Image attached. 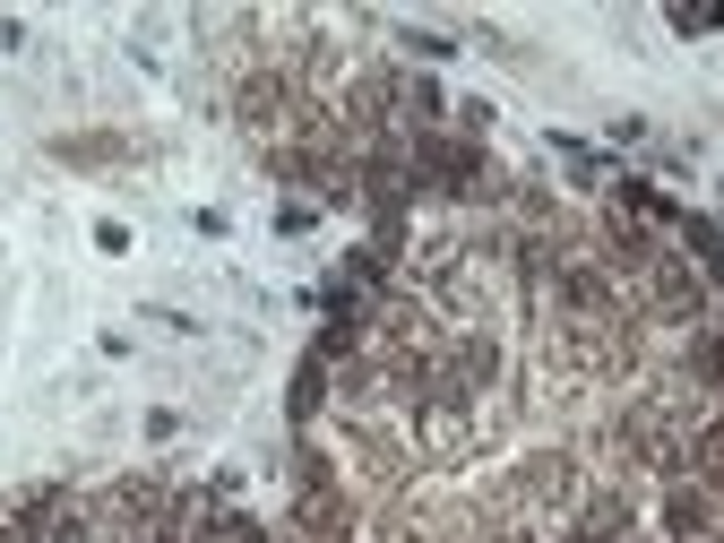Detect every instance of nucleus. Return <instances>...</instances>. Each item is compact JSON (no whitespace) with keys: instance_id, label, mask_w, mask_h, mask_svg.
Instances as JSON below:
<instances>
[{"instance_id":"nucleus-1","label":"nucleus","mask_w":724,"mask_h":543,"mask_svg":"<svg viewBox=\"0 0 724 543\" xmlns=\"http://www.w3.org/2000/svg\"><path fill=\"white\" fill-rule=\"evenodd\" d=\"M673 35H724V9H673Z\"/></svg>"}]
</instances>
